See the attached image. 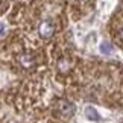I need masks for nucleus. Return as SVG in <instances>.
Returning <instances> with one entry per match:
<instances>
[{"instance_id":"20e7f679","label":"nucleus","mask_w":123,"mask_h":123,"mask_svg":"<svg viewBox=\"0 0 123 123\" xmlns=\"http://www.w3.org/2000/svg\"><path fill=\"white\" fill-rule=\"evenodd\" d=\"M58 70L61 73H67L68 70H70V61L67 58H62V59H59L58 61Z\"/></svg>"},{"instance_id":"0eeeda50","label":"nucleus","mask_w":123,"mask_h":123,"mask_svg":"<svg viewBox=\"0 0 123 123\" xmlns=\"http://www.w3.org/2000/svg\"><path fill=\"white\" fill-rule=\"evenodd\" d=\"M0 34H5V26L0 23Z\"/></svg>"},{"instance_id":"7ed1b4c3","label":"nucleus","mask_w":123,"mask_h":123,"mask_svg":"<svg viewBox=\"0 0 123 123\" xmlns=\"http://www.w3.org/2000/svg\"><path fill=\"white\" fill-rule=\"evenodd\" d=\"M18 62H20V65H21L23 68H32L37 64V59H35L34 55L25 53V55H20V56H18Z\"/></svg>"},{"instance_id":"6e6552de","label":"nucleus","mask_w":123,"mask_h":123,"mask_svg":"<svg viewBox=\"0 0 123 123\" xmlns=\"http://www.w3.org/2000/svg\"><path fill=\"white\" fill-rule=\"evenodd\" d=\"M120 38H122V40H123V29H122V31H120Z\"/></svg>"},{"instance_id":"f257e3e1","label":"nucleus","mask_w":123,"mask_h":123,"mask_svg":"<svg viewBox=\"0 0 123 123\" xmlns=\"http://www.w3.org/2000/svg\"><path fill=\"white\" fill-rule=\"evenodd\" d=\"M56 112L61 114L65 119H70L73 114H74V105L70 103L68 100H64V99H59L56 102Z\"/></svg>"},{"instance_id":"39448f33","label":"nucleus","mask_w":123,"mask_h":123,"mask_svg":"<svg viewBox=\"0 0 123 123\" xmlns=\"http://www.w3.org/2000/svg\"><path fill=\"white\" fill-rule=\"evenodd\" d=\"M85 114H87V117L90 120H99V114H97V111L94 110V108L91 106H88L87 110H85Z\"/></svg>"},{"instance_id":"423d86ee","label":"nucleus","mask_w":123,"mask_h":123,"mask_svg":"<svg viewBox=\"0 0 123 123\" xmlns=\"http://www.w3.org/2000/svg\"><path fill=\"white\" fill-rule=\"evenodd\" d=\"M100 50L103 52V53H110V52H111V47L108 46V44H102V47H100Z\"/></svg>"},{"instance_id":"f03ea898","label":"nucleus","mask_w":123,"mask_h":123,"mask_svg":"<svg viewBox=\"0 0 123 123\" xmlns=\"http://www.w3.org/2000/svg\"><path fill=\"white\" fill-rule=\"evenodd\" d=\"M38 32H40V35L43 37V38L47 40V38H50V37L55 34V25L50 20H44V21H41V25L38 27Z\"/></svg>"}]
</instances>
